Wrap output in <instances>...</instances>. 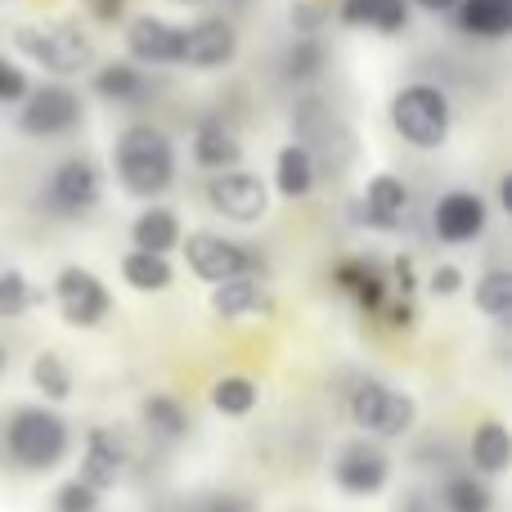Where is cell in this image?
<instances>
[{
  "label": "cell",
  "instance_id": "obj_36",
  "mask_svg": "<svg viewBox=\"0 0 512 512\" xmlns=\"http://www.w3.org/2000/svg\"><path fill=\"white\" fill-rule=\"evenodd\" d=\"M459 288H463L459 265H441V270L432 274V292H436V297H450V292H459Z\"/></svg>",
  "mask_w": 512,
  "mask_h": 512
},
{
  "label": "cell",
  "instance_id": "obj_8",
  "mask_svg": "<svg viewBox=\"0 0 512 512\" xmlns=\"http://www.w3.org/2000/svg\"><path fill=\"white\" fill-rule=\"evenodd\" d=\"M54 297H59V310L72 328H95L99 319L108 315V306H113V297H108L104 283H99L95 274L77 270V265H68V270L59 274Z\"/></svg>",
  "mask_w": 512,
  "mask_h": 512
},
{
  "label": "cell",
  "instance_id": "obj_6",
  "mask_svg": "<svg viewBox=\"0 0 512 512\" xmlns=\"http://www.w3.org/2000/svg\"><path fill=\"white\" fill-rule=\"evenodd\" d=\"M81 122V99L68 86H41L23 95V113H18V131L32 140H54L68 135Z\"/></svg>",
  "mask_w": 512,
  "mask_h": 512
},
{
  "label": "cell",
  "instance_id": "obj_5",
  "mask_svg": "<svg viewBox=\"0 0 512 512\" xmlns=\"http://www.w3.org/2000/svg\"><path fill=\"white\" fill-rule=\"evenodd\" d=\"M351 418L373 436H400L414 423V400L387 382H360L351 396Z\"/></svg>",
  "mask_w": 512,
  "mask_h": 512
},
{
  "label": "cell",
  "instance_id": "obj_27",
  "mask_svg": "<svg viewBox=\"0 0 512 512\" xmlns=\"http://www.w3.org/2000/svg\"><path fill=\"white\" fill-rule=\"evenodd\" d=\"M445 508L450 512H490L495 508V495H490V486H481L477 477H450L445 481Z\"/></svg>",
  "mask_w": 512,
  "mask_h": 512
},
{
  "label": "cell",
  "instance_id": "obj_32",
  "mask_svg": "<svg viewBox=\"0 0 512 512\" xmlns=\"http://www.w3.org/2000/svg\"><path fill=\"white\" fill-rule=\"evenodd\" d=\"M319 72H324V50H319L315 36H301V41L288 50V77L292 81H315Z\"/></svg>",
  "mask_w": 512,
  "mask_h": 512
},
{
  "label": "cell",
  "instance_id": "obj_3",
  "mask_svg": "<svg viewBox=\"0 0 512 512\" xmlns=\"http://www.w3.org/2000/svg\"><path fill=\"white\" fill-rule=\"evenodd\" d=\"M391 122H396L400 140H409L414 149H441L445 135H450V99L427 81L405 86L391 99Z\"/></svg>",
  "mask_w": 512,
  "mask_h": 512
},
{
  "label": "cell",
  "instance_id": "obj_17",
  "mask_svg": "<svg viewBox=\"0 0 512 512\" xmlns=\"http://www.w3.org/2000/svg\"><path fill=\"white\" fill-rule=\"evenodd\" d=\"M212 310L221 319H239V315H256V310H270V292L252 279V274H239V279H221L212 292Z\"/></svg>",
  "mask_w": 512,
  "mask_h": 512
},
{
  "label": "cell",
  "instance_id": "obj_33",
  "mask_svg": "<svg viewBox=\"0 0 512 512\" xmlns=\"http://www.w3.org/2000/svg\"><path fill=\"white\" fill-rule=\"evenodd\" d=\"M32 301H36V292L27 288L23 274H18V270H5V274H0V315H5V319H9V315H23Z\"/></svg>",
  "mask_w": 512,
  "mask_h": 512
},
{
  "label": "cell",
  "instance_id": "obj_25",
  "mask_svg": "<svg viewBox=\"0 0 512 512\" xmlns=\"http://www.w3.org/2000/svg\"><path fill=\"white\" fill-rule=\"evenodd\" d=\"M95 90L104 99H117V104H140V99L149 95V81H144V72H135L131 63H108V68H99Z\"/></svg>",
  "mask_w": 512,
  "mask_h": 512
},
{
  "label": "cell",
  "instance_id": "obj_38",
  "mask_svg": "<svg viewBox=\"0 0 512 512\" xmlns=\"http://www.w3.org/2000/svg\"><path fill=\"white\" fill-rule=\"evenodd\" d=\"M194 512H248V508H243L239 499H230V495H225V499H203V504H198Z\"/></svg>",
  "mask_w": 512,
  "mask_h": 512
},
{
  "label": "cell",
  "instance_id": "obj_7",
  "mask_svg": "<svg viewBox=\"0 0 512 512\" xmlns=\"http://www.w3.org/2000/svg\"><path fill=\"white\" fill-rule=\"evenodd\" d=\"M104 194V180L86 158H68L45 185V207L59 216H86Z\"/></svg>",
  "mask_w": 512,
  "mask_h": 512
},
{
  "label": "cell",
  "instance_id": "obj_12",
  "mask_svg": "<svg viewBox=\"0 0 512 512\" xmlns=\"http://www.w3.org/2000/svg\"><path fill=\"white\" fill-rule=\"evenodd\" d=\"M126 50L131 59L140 63H153V68H167V63H180V50H185V27L167 23V18H135L126 27Z\"/></svg>",
  "mask_w": 512,
  "mask_h": 512
},
{
  "label": "cell",
  "instance_id": "obj_4",
  "mask_svg": "<svg viewBox=\"0 0 512 512\" xmlns=\"http://www.w3.org/2000/svg\"><path fill=\"white\" fill-rule=\"evenodd\" d=\"M5 445H9V459L14 463H23V468H32V472H45L68 454V427H63V418L50 414V409H18L5 432Z\"/></svg>",
  "mask_w": 512,
  "mask_h": 512
},
{
  "label": "cell",
  "instance_id": "obj_23",
  "mask_svg": "<svg viewBox=\"0 0 512 512\" xmlns=\"http://www.w3.org/2000/svg\"><path fill=\"white\" fill-rule=\"evenodd\" d=\"M274 180H279L283 198H306L315 189V158H310L306 144H288L279 153V167H274Z\"/></svg>",
  "mask_w": 512,
  "mask_h": 512
},
{
  "label": "cell",
  "instance_id": "obj_22",
  "mask_svg": "<svg viewBox=\"0 0 512 512\" xmlns=\"http://www.w3.org/2000/svg\"><path fill=\"white\" fill-rule=\"evenodd\" d=\"M131 239H135V248H144V252H171L180 243L176 212H167V207H149V212H140L135 225H131Z\"/></svg>",
  "mask_w": 512,
  "mask_h": 512
},
{
  "label": "cell",
  "instance_id": "obj_29",
  "mask_svg": "<svg viewBox=\"0 0 512 512\" xmlns=\"http://www.w3.org/2000/svg\"><path fill=\"white\" fill-rule=\"evenodd\" d=\"M477 310L490 319H504L512 310V274L508 270H490L486 279L477 283Z\"/></svg>",
  "mask_w": 512,
  "mask_h": 512
},
{
  "label": "cell",
  "instance_id": "obj_39",
  "mask_svg": "<svg viewBox=\"0 0 512 512\" xmlns=\"http://www.w3.org/2000/svg\"><path fill=\"white\" fill-rule=\"evenodd\" d=\"M414 5H423L427 14H450V9L459 5V0H414Z\"/></svg>",
  "mask_w": 512,
  "mask_h": 512
},
{
  "label": "cell",
  "instance_id": "obj_18",
  "mask_svg": "<svg viewBox=\"0 0 512 512\" xmlns=\"http://www.w3.org/2000/svg\"><path fill=\"white\" fill-rule=\"evenodd\" d=\"M337 18L351 27H373V32H400L409 23L405 0H342Z\"/></svg>",
  "mask_w": 512,
  "mask_h": 512
},
{
  "label": "cell",
  "instance_id": "obj_31",
  "mask_svg": "<svg viewBox=\"0 0 512 512\" xmlns=\"http://www.w3.org/2000/svg\"><path fill=\"white\" fill-rule=\"evenodd\" d=\"M212 405L230 418H243V414H252V405H256V387L248 378H221L212 387Z\"/></svg>",
  "mask_w": 512,
  "mask_h": 512
},
{
  "label": "cell",
  "instance_id": "obj_24",
  "mask_svg": "<svg viewBox=\"0 0 512 512\" xmlns=\"http://www.w3.org/2000/svg\"><path fill=\"white\" fill-rule=\"evenodd\" d=\"M122 279L140 292H162L171 283V265H167V252H126L122 256Z\"/></svg>",
  "mask_w": 512,
  "mask_h": 512
},
{
  "label": "cell",
  "instance_id": "obj_16",
  "mask_svg": "<svg viewBox=\"0 0 512 512\" xmlns=\"http://www.w3.org/2000/svg\"><path fill=\"white\" fill-rule=\"evenodd\" d=\"M364 221L378 225V230H396L400 216L409 212V189L400 185L396 176H373L369 189H364Z\"/></svg>",
  "mask_w": 512,
  "mask_h": 512
},
{
  "label": "cell",
  "instance_id": "obj_40",
  "mask_svg": "<svg viewBox=\"0 0 512 512\" xmlns=\"http://www.w3.org/2000/svg\"><path fill=\"white\" fill-rule=\"evenodd\" d=\"M499 203H504V207H512V180H508V176L499 180Z\"/></svg>",
  "mask_w": 512,
  "mask_h": 512
},
{
  "label": "cell",
  "instance_id": "obj_11",
  "mask_svg": "<svg viewBox=\"0 0 512 512\" xmlns=\"http://www.w3.org/2000/svg\"><path fill=\"white\" fill-rule=\"evenodd\" d=\"M234 54H239V32L225 18H203V23L185 27L180 63H189V68H203V72L225 68V63H234Z\"/></svg>",
  "mask_w": 512,
  "mask_h": 512
},
{
  "label": "cell",
  "instance_id": "obj_13",
  "mask_svg": "<svg viewBox=\"0 0 512 512\" xmlns=\"http://www.w3.org/2000/svg\"><path fill=\"white\" fill-rule=\"evenodd\" d=\"M387 472H391L387 454L373 450V445H364V441H355L337 454L333 477L346 495H378V490L387 486Z\"/></svg>",
  "mask_w": 512,
  "mask_h": 512
},
{
  "label": "cell",
  "instance_id": "obj_21",
  "mask_svg": "<svg viewBox=\"0 0 512 512\" xmlns=\"http://www.w3.org/2000/svg\"><path fill=\"white\" fill-rule=\"evenodd\" d=\"M472 468L486 472V477H504L512 463V436L504 423H481L472 432Z\"/></svg>",
  "mask_w": 512,
  "mask_h": 512
},
{
  "label": "cell",
  "instance_id": "obj_28",
  "mask_svg": "<svg viewBox=\"0 0 512 512\" xmlns=\"http://www.w3.org/2000/svg\"><path fill=\"white\" fill-rule=\"evenodd\" d=\"M32 382H36V391H41L45 400H68L72 396V373H68V364H63L59 355H36Z\"/></svg>",
  "mask_w": 512,
  "mask_h": 512
},
{
  "label": "cell",
  "instance_id": "obj_14",
  "mask_svg": "<svg viewBox=\"0 0 512 512\" xmlns=\"http://www.w3.org/2000/svg\"><path fill=\"white\" fill-rule=\"evenodd\" d=\"M486 230V203L468 189H454L436 203V234L445 243H472L477 234Z\"/></svg>",
  "mask_w": 512,
  "mask_h": 512
},
{
  "label": "cell",
  "instance_id": "obj_42",
  "mask_svg": "<svg viewBox=\"0 0 512 512\" xmlns=\"http://www.w3.org/2000/svg\"><path fill=\"white\" fill-rule=\"evenodd\" d=\"M0 364H5V351H0Z\"/></svg>",
  "mask_w": 512,
  "mask_h": 512
},
{
  "label": "cell",
  "instance_id": "obj_19",
  "mask_svg": "<svg viewBox=\"0 0 512 512\" xmlns=\"http://www.w3.org/2000/svg\"><path fill=\"white\" fill-rule=\"evenodd\" d=\"M239 158H243V144H239V135H234L230 126L203 122V126L194 131V162H198V167H207V171H230Z\"/></svg>",
  "mask_w": 512,
  "mask_h": 512
},
{
  "label": "cell",
  "instance_id": "obj_30",
  "mask_svg": "<svg viewBox=\"0 0 512 512\" xmlns=\"http://www.w3.org/2000/svg\"><path fill=\"white\" fill-rule=\"evenodd\" d=\"M144 423H149L153 432L171 436V441L189 432V414L171 396H149V400H144Z\"/></svg>",
  "mask_w": 512,
  "mask_h": 512
},
{
  "label": "cell",
  "instance_id": "obj_34",
  "mask_svg": "<svg viewBox=\"0 0 512 512\" xmlns=\"http://www.w3.org/2000/svg\"><path fill=\"white\" fill-rule=\"evenodd\" d=\"M54 512H99V490H90L86 481H68L54 495Z\"/></svg>",
  "mask_w": 512,
  "mask_h": 512
},
{
  "label": "cell",
  "instance_id": "obj_26",
  "mask_svg": "<svg viewBox=\"0 0 512 512\" xmlns=\"http://www.w3.org/2000/svg\"><path fill=\"white\" fill-rule=\"evenodd\" d=\"M337 283H342L346 292H355V301H360L364 310H382L387 301H382V279L373 265L364 261H342L337 265Z\"/></svg>",
  "mask_w": 512,
  "mask_h": 512
},
{
  "label": "cell",
  "instance_id": "obj_1",
  "mask_svg": "<svg viewBox=\"0 0 512 512\" xmlns=\"http://www.w3.org/2000/svg\"><path fill=\"white\" fill-rule=\"evenodd\" d=\"M117 180H122L126 194L135 198H158L167 194V185L176 180V149L162 131L153 126H131V131L117 140Z\"/></svg>",
  "mask_w": 512,
  "mask_h": 512
},
{
  "label": "cell",
  "instance_id": "obj_41",
  "mask_svg": "<svg viewBox=\"0 0 512 512\" xmlns=\"http://www.w3.org/2000/svg\"><path fill=\"white\" fill-rule=\"evenodd\" d=\"M180 5H194V0H180Z\"/></svg>",
  "mask_w": 512,
  "mask_h": 512
},
{
  "label": "cell",
  "instance_id": "obj_15",
  "mask_svg": "<svg viewBox=\"0 0 512 512\" xmlns=\"http://www.w3.org/2000/svg\"><path fill=\"white\" fill-rule=\"evenodd\" d=\"M122 463H126L122 441H117L113 432H104V427H95V432L86 436V459H81L77 481H86L90 490H99V495H104V490L117 481V472H122Z\"/></svg>",
  "mask_w": 512,
  "mask_h": 512
},
{
  "label": "cell",
  "instance_id": "obj_2",
  "mask_svg": "<svg viewBox=\"0 0 512 512\" xmlns=\"http://www.w3.org/2000/svg\"><path fill=\"white\" fill-rule=\"evenodd\" d=\"M14 45L54 77H77L95 59V45L77 23H27L14 32Z\"/></svg>",
  "mask_w": 512,
  "mask_h": 512
},
{
  "label": "cell",
  "instance_id": "obj_37",
  "mask_svg": "<svg viewBox=\"0 0 512 512\" xmlns=\"http://www.w3.org/2000/svg\"><path fill=\"white\" fill-rule=\"evenodd\" d=\"M81 5H86L99 23H117V18L126 14V0H81Z\"/></svg>",
  "mask_w": 512,
  "mask_h": 512
},
{
  "label": "cell",
  "instance_id": "obj_9",
  "mask_svg": "<svg viewBox=\"0 0 512 512\" xmlns=\"http://www.w3.org/2000/svg\"><path fill=\"white\" fill-rule=\"evenodd\" d=\"M207 198H212V207L221 216H230V221H261L265 207H270V194H265V185L256 176H248V171H221V176L207 185Z\"/></svg>",
  "mask_w": 512,
  "mask_h": 512
},
{
  "label": "cell",
  "instance_id": "obj_10",
  "mask_svg": "<svg viewBox=\"0 0 512 512\" xmlns=\"http://www.w3.org/2000/svg\"><path fill=\"white\" fill-rule=\"evenodd\" d=\"M185 261L198 279L221 283V279H239L252 270V256L230 239H216V234H189L185 243Z\"/></svg>",
  "mask_w": 512,
  "mask_h": 512
},
{
  "label": "cell",
  "instance_id": "obj_35",
  "mask_svg": "<svg viewBox=\"0 0 512 512\" xmlns=\"http://www.w3.org/2000/svg\"><path fill=\"white\" fill-rule=\"evenodd\" d=\"M27 90H32V86H27V72L18 68V63L0 59V104H18Z\"/></svg>",
  "mask_w": 512,
  "mask_h": 512
},
{
  "label": "cell",
  "instance_id": "obj_20",
  "mask_svg": "<svg viewBox=\"0 0 512 512\" xmlns=\"http://www.w3.org/2000/svg\"><path fill=\"white\" fill-rule=\"evenodd\" d=\"M459 23L463 32L481 36V41H499L512 32V0H459Z\"/></svg>",
  "mask_w": 512,
  "mask_h": 512
}]
</instances>
